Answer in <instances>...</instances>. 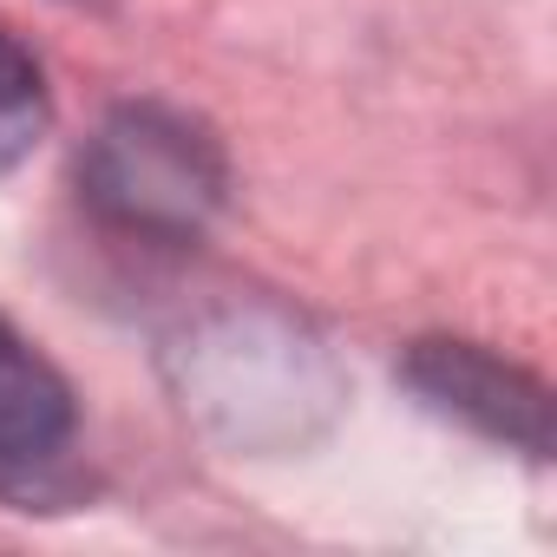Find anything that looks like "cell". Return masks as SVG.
Returning a JSON list of instances; mask_svg holds the SVG:
<instances>
[{
	"instance_id": "obj_4",
	"label": "cell",
	"mask_w": 557,
	"mask_h": 557,
	"mask_svg": "<svg viewBox=\"0 0 557 557\" xmlns=\"http://www.w3.org/2000/svg\"><path fill=\"white\" fill-rule=\"evenodd\" d=\"M190 355V400L197 407H223L230 420H236V400L243 394H269V407H275V420L283 426H296V413H302V400H315L309 394V374H322V361L309 355V342L296 335V329H262V322H249V315H230V322H216L210 335H197V348H184ZM184 400V407H190Z\"/></svg>"
},
{
	"instance_id": "obj_3",
	"label": "cell",
	"mask_w": 557,
	"mask_h": 557,
	"mask_svg": "<svg viewBox=\"0 0 557 557\" xmlns=\"http://www.w3.org/2000/svg\"><path fill=\"white\" fill-rule=\"evenodd\" d=\"M400 374L433 413H446V420H459V426H472L498 446H518L531 459L550 453V394H544V381L498 361L492 348H479V342H413Z\"/></svg>"
},
{
	"instance_id": "obj_2",
	"label": "cell",
	"mask_w": 557,
	"mask_h": 557,
	"mask_svg": "<svg viewBox=\"0 0 557 557\" xmlns=\"http://www.w3.org/2000/svg\"><path fill=\"white\" fill-rule=\"evenodd\" d=\"M79 407L60 368L0 322V498L34 511L73 492Z\"/></svg>"
},
{
	"instance_id": "obj_5",
	"label": "cell",
	"mask_w": 557,
	"mask_h": 557,
	"mask_svg": "<svg viewBox=\"0 0 557 557\" xmlns=\"http://www.w3.org/2000/svg\"><path fill=\"white\" fill-rule=\"evenodd\" d=\"M47 119H53V106H47V79H40L34 53L0 34V171H14L47 138Z\"/></svg>"
},
{
	"instance_id": "obj_1",
	"label": "cell",
	"mask_w": 557,
	"mask_h": 557,
	"mask_svg": "<svg viewBox=\"0 0 557 557\" xmlns=\"http://www.w3.org/2000/svg\"><path fill=\"white\" fill-rule=\"evenodd\" d=\"M230 190L223 145L203 119L177 106H119L79 151L86 210L138 243H197Z\"/></svg>"
}]
</instances>
